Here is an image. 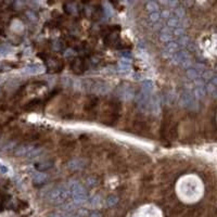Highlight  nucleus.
Wrapping results in <instances>:
<instances>
[{
    "instance_id": "obj_1",
    "label": "nucleus",
    "mask_w": 217,
    "mask_h": 217,
    "mask_svg": "<svg viewBox=\"0 0 217 217\" xmlns=\"http://www.w3.org/2000/svg\"><path fill=\"white\" fill-rule=\"evenodd\" d=\"M68 193L72 195L76 203H84L86 201V190L80 184L72 181L68 184Z\"/></svg>"
},
{
    "instance_id": "obj_2",
    "label": "nucleus",
    "mask_w": 217,
    "mask_h": 217,
    "mask_svg": "<svg viewBox=\"0 0 217 217\" xmlns=\"http://www.w3.org/2000/svg\"><path fill=\"white\" fill-rule=\"evenodd\" d=\"M68 194L70 193H68V190L66 188L63 187V186H59V187H55L49 191L48 199L52 203L60 204L66 201V199L68 198Z\"/></svg>"
},
{
    "instance_id": "obj_3",
    "label": "nucleus",
    "mask_w": 217,
    "mask_h": 217,
    "mask_svg": "<svg viewBox=\"0 0 217 217\" xmlns=\"http://www.w3.org/2000/svg\"><path fill=\"white\" fill-rule=\"evenodd\" d=\"M41 153L40 148L34 146H21L16 148L15 155L22 157H35Z\"/></svg>"
},
{
    "instance_id": "obj_4",
    "label": "nucleus",
    "mask_w": 217,
    "mask_h": 217,
    "mask_svg": "<svg viewBox=\"0 0 217 217\" xmlns=\"http://www.w3.org/2000/svg\"><path fill=\"white\" fill-rule=\"evenodd\" d=\"M160 39H161V41L166 42V43L173 41L174 35H173V32H171V28H168V27L163 28L162 32H161V34H160Z\"/></svg>"
},
{
    "instance_id": "obj_5",
    "label": "nucleus",
    "mask_w": 217,
    "mask_h": 217,
    "mask_svg": "<svg viewBox=\"0 0 217 217\" xmlns=\"http://www.w3.org/2000/svg\"><path fill=\"white\" fill-rule=\"evenodd\" d=\"M86 166V162L81 159H75L68 163V168L72 171H80Z\"/></svg>"
},
{
    "instance_id": "obj_6",
    "label": "nucleus",
    "mask_w": 217,
    "mask_h": 217,
    "mask_svg": "<svg viewBox=\"0 0 217 217\" xmlns=\"http://www.w3.org/2000/svg\"><path fill=\"white\" fill-rule=\"evenodd\" d=\"M52 167V162L50 161H41V162H37L35 164V168L38 171H46Z\"/></svg>"
},
{
    "instance_id": "obj_7",
    "label": "nucleus",
    "mask_w": 217,
    "mask_h": 217,
    "mask_svg": "<svg viewBox=\"0 0 217 217\" xmlns=\"http://www.w3.org/2000/svg\"><path fill=\"white\" fill-rule=\"evenodd\" d=\"M72 68L74 70V72H75V73H81V72L84 71V68H85L84 61H83V60H80V59L73 61V63H72Z\"/></svg>"
},
{
    "instance_id": "obj_8",
    "label": "nucleus",
    "mask_w": 217,
    "mask_h": 217,
    "mask_svg": "<svg viewBox=\"0 0 217 217\" xmlns=\"http://www.w3.org/2000/svg\"><path fill=\"white\" fill-rule=\"evenodd\" d=\"M146 10L151 12V13H154V12H157V10H159V5H156V2L150 1V2L146 3Z\"/></svg>"
},
{
    "instance_id": "obj_9",
    "label": "nucleus",
    "mask_w": 217,
    "mask_h": 217,
    "mask_svg": "<svg viewBox=\"0 0 217 217\" xmlns=\"http://www.w3.org/2000/svg\"><path fill=\"white\" fill-rule=\"evenodd\" d=\"M209 93L212 95H215L216 92V83H215V78H213L211 81H209V88H207Z\"/></svg>"
},
{
    "instance_id": "obj_10",
    "label": "nucleus",
    "mask_w": 217,
    "mask_h": 217,
    "mask_svg": "<svg viewBox=\"0 0 217 217\" xmlns=\"http://www.w3.org/2000/svg\"><path fill=\"white\" fill-rule=\"evenodd\" d=\"M47 179L46 175H43V174H38L37 176L35 177V181L37 184H40V182H43L45 180Z\"/></svg>"
},
{
    "instance_id": "obj_11",
    "label": "nucleus",
    "mask_w": 217,
    "mask_h": 217,
    "mask_svg": "<svg viewBox=\"0 0 217 217\" xmlns=\"http://www.w3.org/2000/svg\"><path fill=\"white\" fill-rule=\"evenodd\" d=\"M160 17H161V15H160L159 12H154V13L150 14V20L153 21V22H157L159 20H160Z\"/></svg>"
},
{
    "instance_id": "obj_12",
    "label": "nucleus",
    "mask_w": 217,
    "mask_h": 217,
    "mask_svg": "<svg viewBox=\"0 0 217 217\" xmlns=\"http://www.w3.org/2000/svg\"><path fill=\"white\" fill-rule=\"evenodd\" d=\"M38 102H39V100H33V101H30V103H27V105L25 106V108H27V110H30L32 108H34V106L37 105Z\"/></svg>"
},
{
    "instance_id": "obj_13",
    "label": "nucleus",
    "mask_w": 217,
    "mask_h": 217,
    "mask_svg": "<svg viewBox=\"0 0 217 217\" xmlns=\"http://www.w3.org/2000/svg\"><path fill=\"white\" fill-rule=\"evenodd\" d=\"M108 205L112 206L113 204H115L117 202L116 197H110V198H108Z\"/></svg>"
},
{
    "instance_id": "obj_14",
    "label": "nucleus",
    "mask_w": 217,
    "mask_h": 217,
    "mask_svg": "<svg viewBox=\"0 0 217 217\" xmlns=\"http://www.w3.org/2000/svg\"><path fill=\"white\" fill-rule=\"evenodd\" d=\"M0 171H2V173H7L8 171V168L5 167L3 165H0Z\"/></svg>"
}]
</instances>
